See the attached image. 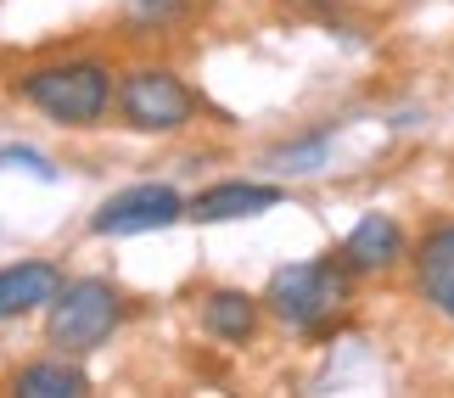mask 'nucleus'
Wrapping results in <instances>:
<instances>
[{
  "label": "nucleus",
  "instance_id": "nucleus-11",
  "mask_svg": "<svg viewBox=\"0 0 454 398\" xmlns=\"http://www.w3.org/2000/svg\"><path fill=\"white\" fill-rule=\"evenodd\" d=\"M84 387V371H74L67 359H45V365H28L23 376H17V393L23 398H79Z\"/></svg>",
  "mask_w": 454,
  "mask_h": 398
},
{
  "label": "nucleus",
  "instance_id": "nucleus-5",
  "mask_svg": "<svg viewBox=\"0 0 454 398\" xmlns=\"http://www.w3.org/2000/svg\"><path fill=\"white\" fill-rule=\"evenodd\" d=\"M185 214V202L174 185H129V191H118L96 207L90 230L96 236H141V230H163Z\"/></svg>",
  "mask_w": 454,
  "mask_h": 398
},
{
  "label": "nucleus",
  "instance_id": "nucleus-8",
  "mask_svg": "<svg viewBox=\"0 0 454 398\" xmlns=\"http://www.w3.org/2000/svg\"><path fill=\"white\" fill-rule=\"evenodd\" d=\"M57 292H62V269L57 264H12V269H0V320H17V315H28V308H45V303H57Z\"/></svg>",
  "mask_w": 454,
  "mask_h": 398
},
{
  "label": "nucleus",
  "instance_id": "nucleus-1",
  "mask_svg": "<svg viewBox=\"0 0 454 398\" xmlns=\"http://www.w3.org/2000/svg\"><path fill=\"white\" fill-rule=\"evenodd\" d=\"M17 96H23L28 107H40L45 118L67 124V129H84V124H96V118L107 113L113 79H107L101 62H57V67H34V74H23Z\"/></svg>",
  "mask_w": 454,
  "mask_h": 398
},
{
  "label": "nucleus",
  "instance_id": "nucleus-4",
  "mask_svg": "<svg viewBox=\"0 0 454 398\" xmlns=\"http://www.w3.org/2000/svg\"><path fill=\"white\" fill-rule=\"evenodd\" d=\"M118 113H124V124L141 129V135H174V129L191 124L197 101H191V90L168 74V67H141V74H129L118 84Z\"/></svg>",
  "mask_w": 454,
  "mask_h": 398
},
{
  "label": "nucleus",
  "instance_id": "nucleus-9",
  "mask_svg": "<svg viewBox=\"0 0 454 398\" xmlns=\"http://www.w3.org/2000/svg\"><path fill=\"white\" fill-rule=\"evenodd\" d=\"M281 202V191L275 185H247V180H231V185H214V191H202L197 202H191V219H253V214H270V207Z\"/></svg>",
  "mask_w": 454,
  "mask_h": 398
},
{
  "label": "nucleus",
  "instance_id": "nucleus-3",
  "mask_svg": "<svg viewBox=\"0 0 454 398\" xmlns=\"http://www.w3.org/2000/svg\"><path fill=\"white\" fill-rule=\"evenodd\" d=\"M118 320H124V298L113 292V281H96L90 275V281H67L57 292L45 337L57 342V348H67V354H90L118 332Z\"/></svg>",
  "mask_w": 454,
  "mask_h": 398
},
{
  "label": "nucleus",
  "instance_id": "nucleus-10",
  "mask_svg": "<svg viewBox=\"0 0 454 398\" xmlns=\"http://www.w3.org/2000/svg\"><path fill=\"white\" fill-rule=\"evenodd\" d=\"M202 325L219 342H247L258 332V303L247 292H214V298L202 303Z\"/></svg>",
  "mask_w": 454,
  "mask_h": 398
},
{
  "label": "nucleus",
  "instance_id": "nucleus-12",
  "mask_svg": "<svg viewBox=\"0 0 454 398\" xmlns=\"http://www.w3.org/2000/svg\"><path fill=\"white\" fill-rule=\"evenodd\" d=\"M0 168H17V175H34V180H57V168H51L40 152H28V146H6L0 152Z\"/></svg>",
  "mask_w": 454,
  "mask_h": 398
},
{
  "label": "nucleus",
  "instance_id": "nucleus-6",
  "mask_svg": "<svg viewBox=\"0 0 454 398\" xmlns=\"http://www.w3.org/2000/svg\"><path fill=\"white\" fill-rule=\"evenodd\" d=\"M398 258H404V230H398L387 214H364L342 241V264L354 275H381V269H393Z\"/></svg>",
  "mask_w": 454,
  "mask_h": 398
},
{
  "label": "nucleus",
  "instance_id": "nucleus-13",
  "mask_svg": "<svg viewBox=\"0 0 454 398\" xmlns=\"http://www.w3.org/2000/svg\"><path fill=\"white\" fill-rule=\"evenodd\" d=\"M325 158V135H320V141H309V146H292V152H281V163H320Z\"/></svg>",
  "mask_w": 454,
  "mask_h": 398
},
{
  "label": "nucleus",
  "instance_id": "nucleus-2",
  "mask_svg": "<svg viewBox=\"0 0 454 398\" xmlns=\"http://www.w3.org/2000/svg\"><path fill=\"white\" fill-rule=\"evenodd\" d=\"M264 303L275 308V320H286L292 332H314L331 315H342L348 303V264L337 258H309V264H286L270 275Z\"/></svg>",
  "mask_w": 454,
  "mask_h": 398
},
{
  "label": "nucleus",
  "instance_id": "nucleus-7",
  "mask_svg": "<svg viewBox=\"0 0 454 398\" xmlns=\"http://www.w3.org/2000/svg\"><path fill=\"white\" fill-rule=\"evenodd\" d=\"M415 286L454 325V224H443V230H432L421 241V253H415Z\"/></svg>",
  "mask_w": 454,
  "mask_h": 398
}]
</instances>
